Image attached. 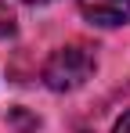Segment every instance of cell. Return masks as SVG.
I'll use <instances>...</instances> for the list:
<instances>
[{"mask_svg": "<svg viewBox=\"0 0 130 133\" xmlns=\"http://www.w3.org/2000/svg\"><path fill=\"white\" fill-rule=\"evenodd\" d=\"M83 18L98 25H123L130 22V0H76Z\"/></svg>", "mask_w": 130, "mask_h": 133, "instance_id": "7a4b0ae2", "label": "cell"}, {"mask_svg": "<svg viewBox=\"0 0 130 133\" xmlns=\"http://www.w3.org/2000/svg\"><path fill=\"white\" fill-rule=\"evenodd\" d=\"M94 68H98V58H94V47L87 43H65L58 47L51 58H47V65H43V83L51 90H58V94H69V90H80L94 76Z\"/></svg>", "mask_w": 130, "mask_h": 133, "instance_id": "6da1fadb", "label": "cell"}, {"mask_svg": "<svg viewBox=\"0 0 130 133\" xmlns=\"http://www.w3.org/2000/svg\"><path fill=\"white\" fill-rule=\"evenodd\" d=\"M22 4H47V0H22Z\"/></svg>", "mask_w": 130, "mask_h": 133, "instance_id": "5b68a950", "label": "cell"}, {"mask_svg": "<svg viewBox=\"0 0 130 133\" xmlns=\"http://www.w3.org/2000/svg\"><path fill=\"white\" fill-rule=\"evenodd\" d=\"M112 133H130V111L119 119V122H116V130H112Z\"/></svg>", "mask_w": 130, "mask_h": 133, "instance_id": "277c9868", "label": "cell"}, {"mask_svg": "<svg viewBox=\"0 0 130 133\" xmlns=\"http://www.w3.org/2000/svg\"><path fill=\"white\" fill-rule=\"evenodd\" d=\"M15 29H18V25H15V15H11V7L0 0V40L15 36Z\"/></svg>", "mask_w": 130, "mask_h": 133, "instance_id": "3957f363", "label": "cell"}]
</instances>
